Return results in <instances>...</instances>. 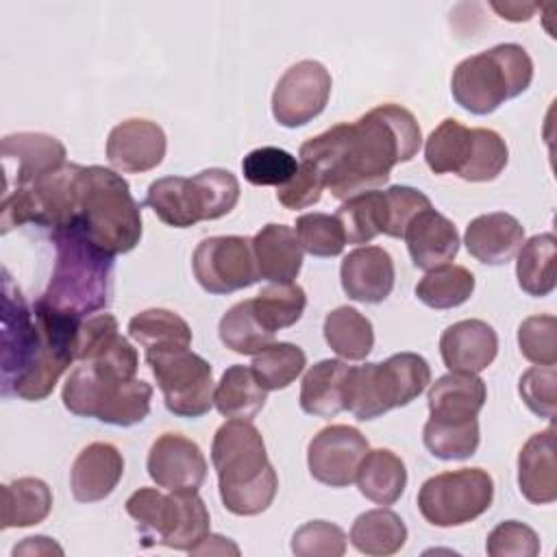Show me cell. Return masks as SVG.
I'll return each instance as SVG.
<instances>
[{"instance_id":"1","label":"cell","mask_w":557,"mask_h":557,"mask_svg":"<svg viewBox=\"0 0 557 557\" xmlns=\"http://www.w3.org/2000/svg\"><path fill=\"white\" fill-rule=\"evenodd\" d=\"M422 146L413 113L400 104H379L355 122H344L307 139L300 161L337 200L379 189L394 165L411 161Z\"/></svg>"},{"instance_id":"2","label":"cell","mask_w":557,"mask_h":557,"mask_svg":"<svg viewBox=\"0 0 557 557\" xmlns=\"http://www.w3.org/2000/svg\"><path fill=\"white\" fill-rule=\"evenodd\" d=\"M81 322L26 305L4 270L2 278V394L44 400L61 374L76 361L74 344Z\"/></svg>"},{"instance_id":"3","label":"cell","mask_w":557,"mask_h":557,"mask_svg":"<svg viewBox=\"0 0 557 557\" xmlns=\"http://www.w3.org/2000/svg\"><path fill=\"white\" fill-rule=\"evenodd\" d=\"M139 355L117 335L100 355L81 361L61 392L65 409L113 426H133L150 413L152 385L135 379Z\"/></svg>"},{"instance_id":"4","label":"cell","mask_w":557,"mask_h":557,"mask_svg":"<svg viewBox=\"0 0 557 557\" xmlns=\"http://www.w3.org/2000/svg\"><path fill=\"white\" fill-rule=\"evenodd\" d=\"M57 261L46 292L35 302L52 313L83 322L111 302L113 257L96 246L78 222L50 231Z\"/></svg>"},{"instance_id":"5","label":"cell","mask_w":557,"mask_h":557,"mask_svg":"<svg viewBox=\"0 0 557 557\" xmlns=\"http://www.w3.org/2000/svg\"><path fill=\"white\" fill-rule=\"evenodd\" d=\"M211 463L226 511L257 516L265 511L278 490V476L268 461L261 431L242 418L218 426L211 442Z\"/></svg>"},{"instance_id":"6","label":"cell","mask_w":557,"mask_h":557,"mask_svg":"<svg viewBox=\"0 0 557 557\" xmlns=\"http://www.w3.org/2000/svg\"><path fill=\"white\" fill-rule=\"evenodd\" d=\"M76 222L96 246L111 255L131 252L141 239V209L128 181L102 165H83Z\"/></svg>"},{"instance_id":"7","label":"cell","mask_w":557,"mask_h":557,"mask_svg":"<svg viewBox=\"0 0 557 557\" xmlns=\"http://www.w3.org/2000/svg\"><path fill=\"white\" fill-rule=\"evenodd\" d=\"M533 81V61L518 44H498L459 61L450 76L455 102L474 113H494L503 102L518 98Z\"/></svg>"},{"instance_id":"8","label":"cell","mask_w":557,"mask_h":557,"mask_svg":"<svg viewBox=\"0 0 557 557\" xmlns=\"http://www.w3.org/2000/svg\"><path fill=\"white\" fill-rule=\"evenodd\" d=\"M431 383V368L418 352H396L379 363L350 366L344 405L357 420H374L405 407Z\"/></svg>"},{"instance_id":"9","label":"cell","mask_w":557,"mask_h":557,"mask_svg":"<svg viewBox=\"0 0 557 557\" xmlns=\"http://www.w3.org/2000/svg\"><path fill=\"white\" fill-rule=\"evenodd\" d=\"M126 513L137 522L144 540L174 550L191 553L211 533L209 509L198 492L163 494L139 487L126 498Z\"/></svg>"},{"instance_id":"10","label":"cell","mask_w":557,"mask_h":557,"mask_svg":"<svg viewBox=\"0 0 557 557\" xmlns=\"http://www.w3.org/2000/svg\"><path fill=\"white\" fill-rule=\"evenodd\" d=\"M424 159L433 174H457L468 183L494 181L507 165L505 139L492 128H468L446 117L424 141Z\"/></svg>"},{"instance_id":"11","label":"cell","mask_w":557,"mask_h":557,"mask_svg":"<svg viewBox=\"0 0 557 557\" xmlns=\"http://www.w3.org/2000/svg\"><path fill=\"white\" fill-rule=\"evenodd\" d=\"M81 176L83 165L65 163L30 185L4 189L0 205L2 233L28 222L50 231L74 224L81 213Z\"/></svg>"},{"instance_id":"12","label":"cell","mask_w":557,"mask_h":557,"mask_svg":"<svg viewBox=\"0 0 557 557\" xmlns=\"http://www.w3.org/2000/svg\"><path fill=\"white\" fill-rule=\"evenodd\" d=\"M494 500V481L483 468H461L426 479L418 509L433 527H461L483 516Z\"/></svg>"},{"instance_id":"13","label":"cell","mask_w":557,"mask_h":557,"mask_svg":"<svg viewBox=\"0 0 557 557\" xmlns=\"http://www.w3.org/2000/svg\"><path fill=\"white\" fill-rule=\"evenodd\" d=\"M146 363L163 394L170 413L200 418L213 407V370L189 348L146 352Z\"/></svg>"},{"instance_id":"14","label":"cell","mask_w":557,"mask_h":557,"mask_svg":"<svg viewBox=\"0 0 557 557\" xmlns=\"http://www.w3.org/2000/svg\"><path fill=\"white\" fill-rule=\"evenodd\" d=\"M191 270L209 294H231L259 281L252 242L242 235H218L202 239L191 257Z\"/></svg>"},{"instance_id":"15","label":"cell","mask_w":557,"mask_h":557,"mask_svg":"<svg viewBox=\"0 0 557 557\" xmlns=\"http://www.w3.org/2000/svg\"><path fill=\"white\" fill-rule=\"evenodd\" d=\"M331 74L313 59L294 63L276 81L272 94V115L281 126L296 128L318 117L331 96Z\"/></svg>"},{"instance_id":"16","label":"cell","mask_w":557,"mask_h":557,"mask_svg":"<svg viewBox=\"0 0 557 557\" xmlns=\"http://www.w3.org/2000/svg\"><path fill=\"white\" fill-rule=\"evenodd\" d=\"M370 450L366 435L348 424H331L318 431L307 446V466L318 483L348 487Z\"/></svg>"},{"instance_id":"17","label":"cell","mask_w":557,"mask_h":557,"mask_svg":"<svg viewBox=\"0 0 557 557\" xmlns=\"http://www.w3.org/2000/svg\"><path fill=\"white\" fill-rule=\"evenodd\" d=\"M146 468L157 487L168 492H198L207 476L200 446L181 433L159 435L148 450Z\"/></svg>"},{"instance_id":"18","label":"cell","mask_w":557,"mask_h":557,"mask_svg":"<svg viewBox=\"0 0 557 557\" xmlns=\"http://www.w3.org/2000/svg\"><path fill=\"white\" fill-rule=\"evenodd\" d=\"M168 139L157 122L131 117L115 124L107 137V159L124 174L154 170L165 157Z\"/></svg>"},{"instance_id":"19","label":"cell","mask_w":557,"mask_h":557,"mask_svg":"<svg viewBox=\"0 0 557 557\" xmlns=\"http://www.w3.org/2000/svg\"><path fill=\"white\" fill-rule=\"evenodd\" d=\"M2 161L15 163V170H4V189L24 187L39 176L65 165V146L46 133H13L2 137Z\"/></svg>"},{"instance_id":"20","label":"cell","mask_w":557,"mask_h":557,"mask_svg":"<svg viewBox=\"0 0 557 557\" xmlns=\"http://www.w3.org/2000/svg\"><path fill=\"white\" fill-rule=\"evenodd\" d=\"M394 259L381 246H361L350 250L339 265L342 289L359 302H383L394 289Z\"/></svg>"},{"instance_id":"21","label":"cell","mask_w":557,"mask_h":557,"mask_svg":"<svg viewBox=\"0 0 557 557\" xmlns=\"http://www.w3.org/2000/svg\"><path fill=\"white\" fill-rule=\"evenodd\" d=\"M442 361L450 372H483L498 352V335L485 320H459L440 337Z\"/></svg>"},{"instance_id":"22","label":"cell","mask_w":557,"mask_h":557,"mask_svg":"<svg viewBox=\"0 0 557 557\" xmlns=\"http://www.w3.org/2000/svg\"><path fill=\"white\" fill-rule=\"evenodd\" d=\"M124 474V457L109 442L87 444L70 470L72 496L78 503H98L111 496Z\"/></svg>"},{"instance_id":"23","label":"cell","mask_w":557,"mask_h":557,"mask_svg":"<svg viewBox=\"0 0 557 557\" xmlns=\"http://www.w3.org/2000/svg\"><path fill=\"white\" fill-rule=\"evenodd\" d=\"M403 239L411 261L420 270H433L453 261L459 252V233L455 224L433 207L420 211L405 228Z\"/></svg>"},{"instance_id":"24","label":"cell","mask_w":557,"mask_h":557,"mask_svg":"<svg viewBox=\"0 0 557 557\" xmlns=\"http://www.w3.org/2000/svg\"><path fill=\"white\" fill-rule=\"evenodd\" d=\"M468 252L487 265H503L516 257L524 244V226L505 211L476 215L463 235Z\"/></svg>"},{"instance_id":"25","label":"cell","mask_w":557,"mask_h":557,"mask_svg":"<svg viewBox=\"0 0 557 557\" xmlns=\"http://www.w3.org/2000/svg\"><path fill=\"white\" fill-rule=\"evenodd\" d=\"M518 490L533 505L557 500L555 429L533 433L518 453Z\"/></svg>"},{"instance_id":"26","label":"cell","mask_w":557,"mask_h":557,"mask_svg":"<svg viewBox=\"0 0 557 557\" xmlns=\"http://www.w3.org/2000/svg\"><path fill=\"white\" fill-rule=\"evenodd\" d=\"M250 242L259 278L294 283L302 268V246L292 226L270 222L261 226Z\"/></svg>"},{"instance_id":"27","label":"cell","mask_w":557,"mask_h":557,"mask_svg":"<svg viewBox=\"0 0 557 557\" xmlns=\"http://www.w3.org/2000/svg\"><path fill=\"white\" fill-rule=\"evenodd\" d=\"M487 398L485 381L470 372H448L429 387V411L435 420L463 422L479 416Z\"/></svg>"},{"instance_id":"28","label":"cell","mask_w":557,"mask_h":557,"mask_svg":"<svg viewBox=\"0 0 557 557\" xmlns=\"http://www.w3.org/2000/svg\"><path fill=\"white\" fill-rule=\"evenodd\" d=\"M350 366L342 359L313 363L300 383V409L315 418H335L346 409L344 392Z\"/></svg>"},{"instance_id":"29","label":"cell","mask_w":557,"mask_h":557,"mask_svg":"<svg viewBox=\"0 0 557 557\" xmlns=\"http://www.w3.org/2000/svg\"><path fill=\"white\" fill-rule=\"evenodd\" d=\"M357 487L361 496L376 505H394L407 485L405 461L389 448L368 450L357 470Z\"/></svg>"},{"instance_id":"30","label":"cell","mask_w":557,"mask_h":557,"mask_svg":"<svg viewBox=\"0 0 557 557\" xmlns=\"http://www.w3.org/2000/svg\"><path fill=\"white\" fill-rule=\"evenodd\" d=\"M146 205L161 222L174 228H187L202 222L198 191L191 178L185 176H163L152 181L146 191Z\"/></svg>"},{"instance_id":"31","label":"cell","mask_w":557,"mask_h":557,"mask_svg":"<svg viewBox=\"0 0 557 557\" xmlns=\"http://www.w3.org/2000/svg\"><path fill=\"white\" fill-rule=\"evenodd\" d=\"M52 509V492L37 476H22L2 485L0 529L33 527L48 518Z\"/></svg>"},{"instance_id":"32","label":"cell","mask_w":557,"mask_h":557,"mask_svg":"<svg viewBox=\"0 0 557 557\" xmlns=\"http://www.w3.org/2000/svg\"><path fill=\"white\" fill-rule=\"evenodd\" d=\"M265 400L268 389L257 381L252 368L242 363L228 366L213 389V405L224 418L252 420L263 409Z\"/></svg>"},{"instance_id":"33","label":"cell","mask_w":557,"mask_h":557,"mask_svg":"<svg viewBox=\"0 0 557 557\" xmlns=\"http://www.w3.org/2000/svg\"><path fill=\"white\" fill-rule=\"evenodd\" d=\"M407 542V527L392 509H370L355 518L350 527V544L372 557H387L398 553Z\"/></svg>"},{"instance_id":"34","label":"cell","mask_w":557,"mask_h":557,"mask_svg":"<svg viewBox=\"0 0 557 557\" xmlns=\"http://www.w3.org/2000/svg\"><path fill=\"white\" fill-rule=\"evenodd\" d=\"M324 339L346 361H361L372 352V322L355 307H337L324 318Z\"/></svg>"},{"instance_id":"35","label":"cell","mask_w":557,"mask_h":557,"mask_svg":"<svg viewBox=\"0 0 557 557\" xmlns=\"http://www.w3.org/2000/svg\"><path fill=\"white\" fill-rule=\"evenodd\" d=\"M555 248L557 239L553 233H540L527 239L516 261V278L524 294L544 298L555 289Z\"/></svg>"},{"instance_id":"36","label":"cell","mask_w":557,"mask_h":557,"mask_svg":"<svg viewBox=\"0 0 557 557\" xmlns=\"http://www.w3.org/2000/svg\"><path fill=\"white\" fill-rule=\"evenodd\" d=\"M128 335L146 350H170L189 348L191 329L189 324L170 309H146L128 320Z\"/></svg>"},{"instance_id":"37","label":"cell","mask_w":557,"mask_h":557,"mask_svg":"<svg viewBox=\"0 0 557 557\" xmlns=\"http://www.w3.org/2000/svg\"><path fill=\"white\" fill-rule=\"evenodd\" d=\"M474 292V274L455 263H444L426 274L416 285V296L431 309H453L463 305Z\"/></svg>"},{"instance_id":"38","label":"cell","mask_w":557,"mask_h":557,"mask_svg":"<svg viewBox=\"0 0 557 557\" xmlns=\"http://www.w3.org/2000/svg\"><path fill=\"white\" fill-rule=\"evenodd\" d=\"M348 244H368L385 231V196L370 189L344 200L335 213Z\"/></svg>"},{"instance_id":"39","label":"cell","mask_w":557,"mask_h":557,"mask_svg":"<svg viewBox=\"0 0 557 557\" xmlns=\"http://www.w3.org/2000/svg\"><path fill=\"white\" fill-rule=\"evenodd\" d=\"M422 440L429 453L444 461L468 459L476 453L481 442L479 420H463V422H448L429 418L422 429Z\"/></svg>"},{"instance_id":"40","label":"cell","mask_w":557,"mask_h":557,"mask_svg":"<svg viewBox=\"0 0 557 557\" xmlns=\"http://www.w3.org/2000/svg\"><path fill=\"white\" fill-rule=\"evenodd\" d=\"M305 307V289L296 283H272L252 298L255 315L270 333L294 326L302 318Z\"/></svg>"},{"instance_id":"41","label":"cell","mask_w":557,"mask_h":557,"mask_svg":"<svg viewBox=\"0 0 557 557\" xmlns=\"http://www.w3.org/2000/svg\"><path fill=\"white\" fill-rule=\"evenodd\" d=\"M218 333L222 344L237 355H257L274 342V333H270L255 315L252 298L235 302L222 315Z\"/></svg>"},{"instance_id":"42","label":"cell","mask_w":557,"mask_h":557,"mask_svg":"<svg viewBox=\"0 0 557 557\" xmlns=\"http://www.w3.org/2000/svg\"><path fill=\"white\" fill-rule=\"evenodd\" d=\"M307 355L300 346L289 342H272L259 350L252 359V372L257 381L270 389H285L305 370Z\"/></svg>"},{"instance_id":"43","label":"cell","mask_w":557,"mask_h":557,"mask_svg":"<svg viewBox=\"0 0 557 557\" xmlns=\"http://www.w3.org/2000/svg\"><path fill=\"white\" fill-rule=\"evenodd\" d=\"M198 191L202 220H218L231 213L239 200V181L224 168H207L191 176Z\"/></svg>"},{"instance_id":"44","label":"cell","mask_w":557,"mask_h":557,"mask_svg":"<svg viewBox=\"0 0 557 557\" xmlns=\"http://www.w3.org/2000/svg\"><path fill=\"white\" fill-rule=\"evenodd\" d=\"M296 170V157L276 146L255 148L242 161L244 178L257 187H283L292 181Z\"/></svg>"},{"instance_id":"45","label":"cell","mask_w":557,"mask_h":557,"mask_svg":"<svg viewBox=\"0 0 557 557\" xmlns=\"http://www.w3.org/2000/svg\"><path fill=\"white\" fill-rule=\"evenodd\" d=\"M296 237L302 250L313 257H337L346 246V235L339 220L318 211L296 218Z\"/></svg>"},{"instance_id":"46","label":"cell","mask_w":557,"mask_h":557,"mask_svg":"<svg viewBox=\"0 0 557 557\" xmlns=\"http://www.w3.org/2000/svg\"><path fill=\"white\" fill-rule=\"evenodd\" d=\"M557 318L550 313L529 315L518 326V346L527 361L535 366H555L557 363Z\"/></svg>"},{"instance_id":"47","label":"cell","mask_w":557,"mask_h":557,"mask_svg":"<svg viewBox=\"0 0 557 557\" xmlns=\"http://www.w3.org/2000/svg\"><path fill=\"white\" fill-rule=\"evenodd\" d=\"M346 533L326 520L305 522L292 535V553L298 557H342L346 553Z\"/></svg>"},{"instance_id":"48","label":"cell","mask_w":557,"mask_h":557,"mask_svg":"<svg viewBox=\"0 0 557 557\" xmlns=\"http://www.w3.org/2000/svg\"><path fill=\"white\" fill-rule=\"evenodd\" d=\"M385 196V231L383 235L403 237L407 224L424 209L431 207L426 194L409 185H392L383 191Z\"/></svg>"},{"instance_id":"49","label":"cell","mask_w":557,"mask_h":557,"mask_svg":"<svg viewBox=\"0 0 557 557\" xmlns=\"http://www.w3.org/2000/svg\"><path fill=\"white\" fill-rule=\"evenodd\" d=\"M485 550L490 557H535L540 555V537L524 522L503 520L490 531Z\"/></svg>"},{"instance_id":"50","label":"cell","mask_w":557,"mask_h":557,"mask_svg":"<svg viewBox=\"0 0 557 557\" xmlns=\"http://www.w3.org/2000/svg\"><path fill=\"white\" fill-rule=\"evenodd\" d=\"M555 385L557 372L555 366H533L529 368L518 383L520 398L540 418L553 420L555 418Z\"/></svg>"},{"instance_id":"51","label":"cell","mask_w":557,"mask_h":557,"mask_svg":"<svg viewBox=\"0 0 557 557\" xmlns=\"http://www.w3.org/2000/svg\"><path fill=\"white\" fill-rule=\"evenodd\" d=\"M117 320L111 313H96L81 322L76 331V361H87L100 355L117 337Z\"/></svg>"},{"instance_id":"52","label":"cell","mask_w":557,"mask_h":557,"mask_svg":"<svg viewBox=\"0 0 557 557\" xmlns=\"http://www.w3.org/2000/svg\"><path fill=\"white\" fill-rule=\"evenodd\" d=\"M322 181L320 176L307 165V163H298L296 174L292 176L289 183H285L283 187H276V200L285 207V209H305L311 207L320 200L322 196Z\"/></svg>"},{"instance_id":"53","label":"cell","mask_w":557,"mask_h":557,"mask_svg":"<svg viewBox=\"0 0 557 557\" xmlns=\"http://www.w3.org/2000/svg\"><path fill=\"white\" fill-rule=\"evenodd\" d=\"M52 553L63 555V548H61L57 542H52L50 537H46V535L24 537V542L13 548V555H15V557H17V555H52Z\"/></svg>"},{"instance_id":"54","label":"cell","mask_w":557,"mask_h":557,"mask_svg":"<svg viewBox=\"0 0 557 557\" xmlns=\"http://www.w3.org/2000/svg\"><path fill=\"white\" fill-rule=\"evenodd\" d=\"M239 555V546L235 542H231L224 535H213L209 533L194 550L191 555Z\"/></svg>"},{"instance_id":"55","label":"cell","mask_w":557,"mask_h":557,"mask_svg":"<svg viewBox=\"0 0 557 557\" xmlns=\"http://www.w3.org/2000/svg\"><path fill=\"white\" fill-rule=\"evenodd\" d=\"M492 9L498 11L503 15V20H509V22H527L531 20L533 11H535V4H520V2H505V4H498V2H492Z\"/></svg>"}]
</instances>
